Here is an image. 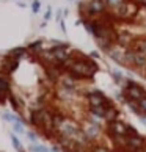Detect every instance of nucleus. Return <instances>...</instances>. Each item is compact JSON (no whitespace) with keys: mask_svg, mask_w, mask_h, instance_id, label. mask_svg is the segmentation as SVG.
Wrapping results in <instances>:
<instances>
[{"mask_svg":"<svg viewBox=\"0 0 146 152\" xmlns=\"http://www.w3.org/2000/svg\"><path fill=\"white\" fill-rule=\"evenodd\" d=\"M11 140H13V144L16 146V149H18V151H21V152H22V146H21V143H19V140L16 138L14 135H13V137H11Z\"/></svg>","mask_w":146,"mask_h":152,"instance_id":"obj_20","label":"nucleus"},{"mask_svg":"<svg viewBox=\"0 0 146 152\" xmlns=\"http://www.w3.org/2000/svg\"><path fill=\"white\" fill-rule=\"evenodd\" d=\"M126 50L124 47H121V46H118V44H113L110 49L105 50V53L109 55V57L115 61V63L118 64H121V66H124V58H126Z\"/></svg>","mask_w":146,"mask_h":152,"instance_id":"obj_7","label":"nucleus"},{"mask_svg":"<svg viewBox=\"0 0 146 152\" xmlns=\"http://www.w3.org/2000/svg\"><path fill=\"white\" fill-rule=\"evenodd\" d=\"M85 100H87V105L90 108V107H102L109 100V97L102 91H99V89H93V91H90L85 96Z\"/></svg>","mask_w":146,"mask_h":152,"instance_id":"obj_5","label":"nucleus"},{"mask_svg":"<svg viewBox=\"0 0 146 152\" xmlns=\"http://www.w3.org/2000/svg\"><path fill=\"white\" fill-rule=\"evenodd\" d=\"M135 135H138V130L135 127H132L131 124H127V137H135Z\"/></svg>","mask_w":146,"mask_h":152,"instance_id":"obj_17","label":"nucleus"},{"mask_svg":"<svg viewBox=\"0 0 146 152\" xmlns=\"http://www.w3.org/2000/svg\"><path fill=\"white\" fill-rule=\"evenodd\" d=\"M142 152H146V148H145V149H143V151H142Z\"/></svg>","mask_w":146,"mask_h":152,"instance_id":"obj_24","label":"nucleus"},{"mask_svg":"<svg viewBox=\"0 0 146 152\" xmlns=\"http://www.w3.org/2000/svg\"><path fill=\"white\" fill-rule=\"evenodd\" d=\"M138 104H140V108H142V113L146 115V97H143Z\"/></svg>","mask_w":146,"mask_h":152,"instance_id":"obj_21","label":"nucleus"},{"mask_svg":"<svg viewBox=\"0 0 146 152\" xmlns=\"http://www.w3.org/2000/svg\"><path fill=\"white\" fill-rule=\"evenodd\" d=\"M138 7H143V8H146V0H140V2H138Z\"/></svg>","mask_w":146,"mask_h":152,"instance_id":"obj_23","label":"nucleus"},{"mask_svg":"<svg viewBox=\"0 0 146 152\" xmlns=\"http://www.w3.org/2000/svg\"><path fill=\"white\" fill-rule=\"evenodd\" d=\"M90 152H115V149L109 144H104L102 141H99L90 146Z\"/></svg>","mask_w":146,"mask_h":152,"instance_id":"obj_11","label":"nucleus"},{"mask_svg":"<svg viewBox=\"0 0 146 152\" xmlns=\"http://www.w3.org/2000/svg\"><path fill=\"white\" fill-rule=\"evenodd\" d=\"M27 137H29V140L33 143V144H38V135L33 133V132H27Z\"/></svg>","mask_w":146,"mask_h":152,"instance_id":"obj_19","label":"nucleus"},{"mask_svg":"<svg viewBox=\"0 0 146 152\" xmlns=\"http://www.w3.org/2000/svg\"><path fill=\"white\" fill-rule=\"evenodd\" d=\"M88 115H91L93 118H96V119H101L104 121L105 118V107H90L88 108Z\"/></svg>","mask_w":146,"mask_h":152,"instance_id":"obj_10","label":"nucleus"},{"mask_svg":"<svg viewBox=\"0 0 146 152\" xmlns=\"http://www.w3.org/2000/svg\"><path fill=\"white\" fill-rule=\"evenodd\" d=\"M135 38H134L131 33H118V38H116V44L124 49H131Z\"/></svg>","mask_w":146,"mask_h":152,"instance_id":"obj_9","label":"nucleus"},{"mask_svg":"<svg viewBox=\"0 0 146 152\" xmlns=\"http://www.w3.org/2000/svg\"><path fill=\"white\" fill-rule=\"evenodd\" d=\"M145 75H146V74H145Z\"/></svg>","mask_w":146,"mask_h":152,"instance_id":"obj_25","label":"nucleus"},{"mask_svg":"<svg viewBox=\"0 0 146 152\" xmlns=\"http://www.w3.org/2000/svg\"><path fill=\"white\" fill-rule=\"evenodd\" d=\"M110 74H112V78H113L118 85H121V83L124 82V74H123L120 69H116V67H113V69L110 71Z\"/></svg>","mask_w":146,"mask_h":152,"instance_id":"obj_13","label":"nucleus"},{"mask_svg":"<svg viewBox=\"0 0 146 152\" xmlns=\"http://www.w3.org/2000/svg\"><path fill=\"white\" fill-rule=\"evenodd\" d=\"M7 97H10V83L7 78L0 77V100H5Z\"/></svg>","mask_w":146,"mask_h":152,"instance_id":"obj_12","label":"nucleus"},{"mask_svg":"<svg viewBox=\"0 0 146 152\" xmlns=\"http://www.w3.org/2000/svg\"><path fill=\"white\" fill-rule=\"evenodd\" d=\"M146 148V138L143 135H135V137H127V146L126 152H142Z\"/></svg>","mask_w":146,"mask_h":152,"instance_id":"obj_6","label":"nucleus"},{"mask_svg":"<svg viewBox=\"0 0 146 152\" xmlns=\"http://www.w3.org/2000/svg\"><path fill=\"white\" fill-rule=\"evenodd\" d=\"M38 8H39V2H35V3H33V11L36 13V11H38Z\"/></svg>","mask_w":146,"mask_h":152,"instance_id":"obj_22","label":"nucleus"},{"mask_svg":"<svg viewBox=\"0 0 146 152\" xmlns=\"http://www.w3.org/2000/svg\"><path fill=\"white\" fill-rule=\"evenodd\" d=\"M104 107H105L104 122H113V121L120 119V110H118V107L113 104V100H112V99H109L107 102L104 104Z\"/></svg>","mask_w":146,"mask_h":152,"instance_id":"obj_8","label":"nucleus"},{"mask_svg":"<svg viewBox=\"0 0 146 152\" xmlns=\"http://www.w3.org/2000/svg\"><path fill=\"white\" fill-rule=\"evenodd\" d=\"M104 133H105V137H109V138L118 137V135H126L127 137V124L123 122L121 119L113 121V122H105Z\"/></svg>","mask_w":146,"mask_h":152,"instance_id":"obj_4","label":"nucleus"},{"mask_svg":"<svg viewBox=\"0 0 146 152\" xmlns=\"http://www.w3.org/2000/svg\"><path fill=\"white\" fill-rule=\"evenodd\" d=\"M3 118H5L7 121H10V122H13V124L19 121V118H18V116H14V115H11V113H5Z\"/></svg>","mask_w":146,"mask_h":152,"instance_id":"obj_18","label":"nucleus"},{"mask_svg":"<svg viewBox=\"0 0 146 152\" xmlns=\"http://www.w3.org/2000/svg\"><path fill=\"white\" fill-rule=\"evenodd\" d=\"M30 151H32V152H50V149L44 148L43 144H32Z\"/></svg>","mask_w":146,"mask_h":152,"instance_id":"obj_15","label":"nucleus"},{"mask_svg":"<svg viewBox=\"0 0 146 152\" xmlns=\"http://www.w3.org/2000/svg\"><path fill=\"white\" fill-rule=\"evenodd\" d=\"M138 14V5L132 0H126L121 7H118L115 10L110 11L112 19L116 20H132Z\"/></svg>","mask_w":146,"mask_h":152,"instance_id":"obj_2","label":"nucleus"},{"mask_svg":"<svg viewBox=\"0 0 146 152\" xmlns=\"http://www.w3.org/2000/svg\"><path fill=\"white\" fill-rule=\"evenodd\" d=\"M61 71L69 74L71 77H74L77 82H83V80H93V77L98 74L99 66L91 57H83V55H76L72 53V57L69 60H66L63 64L60 66Z\"/></svg>","mask_w":146,"mask_h":152,"instance_id":"obj_1","label":"nucleus"},{"mask_svg":"<svg viewBox=\"0 0 146 152\" xmlns=\"http://www.w3.org/2000/svg\"><path fill=\"white\" fill-rule=\"evenodd\" d=\"M13 129H14V130L18 132V133H27V132H25V127H24V124H22L21 121L14 122V124H13Z\"/></svg>","mask_w":146,"mask_h":152,"instance_id":"obj_16","label":"nucleus"},{"mask_svg":"<svg viewBox=\"0 0 146 152\" xmlns=\"http://www.w3.org/2000/svg\"><path fill=\"white\" fill-rule=\"evenodd\" d=\"M105 2H107L109 10H115V8H118V7H121V5L124 3L126 0H105Z\"/></svg>","mask_w":146,"mask_h":152,"instance_id":"obj_14","label":"nucleus"},{"mask_svg":"<svg viewBox=\"0 0 146 152\" xmlns=\"http://www.w3.org/2000/svg\"><path fill=\"white\" fill-rule=\"evenodd\" d=\"M123 93H124L126 100H135V102H140L143 97H146V89L142 85H138L137 82H134V80H127L124 83Z\"/></svg>","mask_w":146,"mask_h":152,"instance_id":"obj_3","label":"nucleus"}]
</instances>
